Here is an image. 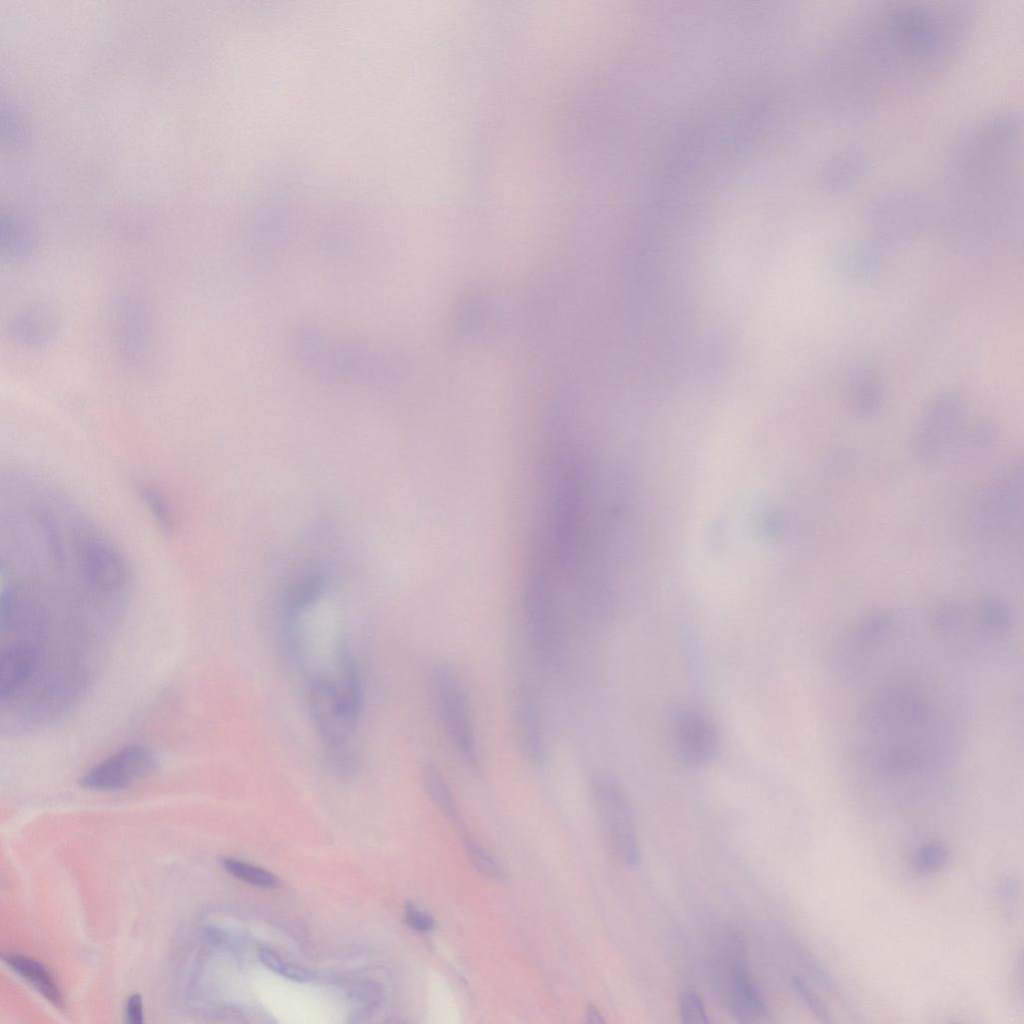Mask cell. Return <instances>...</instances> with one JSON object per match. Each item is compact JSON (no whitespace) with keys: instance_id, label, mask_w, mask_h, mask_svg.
<instances>
[{"instance_id":"cell-20","label":"cell","mask_w":1024,"mask_h":1024,"mask_svg":"<svg viewBox=\"0 0 1024 1024\" xmlns=\"http://www.w3.org/2000/svg\"><path fill=\"white\" fill-rule=\"evenodd\" d=\"M136 491L161 532L165 535L171 534L174 529V517L166 495L157 486L146 481L138 482Z\"/></svg>"},{"instance_id":"cell-3","label":"cell","mask_w":1024,"mask_h":1024,"mask_svg":"<svg viewBox=\"0 0 1024 1024\" xmlns=\"http://www.w3.org/2000/svg\"><path fill=\"white\" fill-rule=\"evenodd\" d=\"M863 757L880 776L930 774L943 764L944 723L915 685L879 690L862 709Z\"/></svg>"},{"instance_id":"cell-4","label":"cell","mask_w":1024,"mask_h":1024,"mask_svg":"<svg viewBox=\"0 0 1024 1024\" xmlns=\"http://www.w3.org/2000/svg\"><path fill=\"white\" fill-rule=\"evenodd\" d=\"M431 690L444 734L465 767L481 771V756L468 694L457 672L446 664L431 673Z\"/></svg>"},{"instance_id":"cell-18","label":"cell","mask_w":1024,"mask_h":1024,"mask_svg":"<svg viewBox=\"0 0 1024 1024\" xmlns=\"http://www.w3.org/2000/svg\"><path fill=\"white\" fill-rule=\"evenodd\" d=\"M38 241L32 227L23 219L8 214L1 221L0 249L13 259H25L37 249Z\"/></svg>"},{"instance_id":"cell-22","label":"cell","mask_w":1024,"mask_h":1024,"mask_svg":"<svg viewBox=\"0 0 1024 1024\" xmlns=\"http://www.w3.org/2000/svg\"><path fill=\"white\" fill-rule=\"evenodd\" d=\"M799 965L805 972L824 989L832 993L842 1004L848 1003L838 983L828 973L822 963L805 947L798 945L793 951ZM849 1004V1003H848Z\"/></svg>"},{"instance_id":"cell-23","label":"cell","mask_w":1024,"mask_h":1024,"mask_svg":"<svg viewBox=\"0 0 1024 1024\" xmlns=\"http://www.w3.org/2000/svg\"><path fill=\"white\" fill-rule=\"evenodd\" d=\"M949 859V851L941 842H928L921 845L915 852L913 864L920 874H934L942 870Z\"/></svg>"},{"instance_id":"cell-30","label":"cell","mask_w":1024,"mask_h":1024,"mask_svg":"<svg viewBox=\"0 0 1024 1024\" xmlns=\"http://www.w3.org/2000/svg\"><path fill=\"white\" fill-rule=\"evenodd\" d=\"M996 897L1006 918L1013 920L1017 911V887L1015 882L1010 878L1000 880L996 886Z\"/></svg>"},{"instance_id":"cell-11","label":"cell","mask_w":1024,"mask_h":1024,"mask_svg":"<svg viewBox=\"0 0 1024 1024\" xmlns=\"http://www.w3.org/2000/svg\"><path fill=\"white\" fill-rule=\"evenodd\" d=\"M523 656H518L514 667L513 710L516 731L521 748L534 765H540L545 755L544 738L538 706L537 691Z\"/></svg>"},{"instance_id":"cell-16","label":"cell","mask_w":1024,"mask_h":1024,"mask_svg":"<svg viewBox=\"0 0 1024 1024\" xmlns=\"http://www.w3.org/2000/svg\"><path fill=\"white\" fill-rule=\"evenodd\" d=\"M2 959L52 1005L63 1008L62 994L51 973L41 962L25 955L8 952L2 954Z\"/></svg>"},{"instance_id":"cell-14","label":"cell","mask_w":1024,"mask_h":1024,"mask_svg":"<svg viewBox=\"0 0 1024 1024\" xmlns=\"http://www.w3.org/2000/svg\"><path fill=\"white\" fill-rule=\"evenodd\" d=\"M60 315L46 302L26 306L10 322L9 334L18 344L41 348L52 342L60 329Z\"/></svg>"},{"instance_id":"cell-27","label":"cell","mask_w":1024,"mask_h":1024,"mask_svg":"<svg viewBox=\"0 0 1024 1024\" xmlns=\"http://www.w3.org/2000/svg\"><path fill=\"white\" fill-rule=\"evenodd\" d=\"M995 433L994 425L989 420L982 419L968 426L957 440L964 448H982L992 442Z\"/></svg>"},{"instance_id":"cell-13","label":"cell","mask_w":1024,"mask_h":1024,"mask_svg":"<svg viewBox=\"0 0 1024 1024\" xmlns=\"http://www.w3.org/2000/svg\"><path fill=\"white\" fill-rule=\"evenodd\" d=\"M721 960L720 985L733 1018L745 1024L766 1021L768 1011L745 965L737 958Z\"/></svg>"},{"instance_id":"cell-33","label":"cell","mask_w":1024,"mask_h":1024,"mask_svg":"<svg viewBox=\"0 0 1024 1024\" xmlns=\"http://www.w3.org/2000/svg\"><path fill=\"white\" fill-rule=\"evenodd\" d=\"M259 956L263 964L272 971L281 974L285 961L273 950L262 947Z\"/></svg>"},{"instance_id":"cell-2","label":"cell","mask_w":1024,"mask_h":1024,"mask_svg":"<svg viewBox=\"0 0 1024 1024\" xmlns=\"http://www.w3.org/2000/svg\"><path fill=\"white\" fill-rule=\"evenodd\" d=\"M539 511L527 558L523 601L593 623L607 619L603 568L605 502L590 459L560 458L542 471Z\"/></svg>"},{"instance_id":"cell-24","label":"cell","mask_w":1024,"mask_h":1024,"mask_svg":"<svg viewBox=\"0 0 1024 1024\" xmlns=\"http://www.w3.org/2000/svg\"><path fill=\"white\" fill-rule=\"evenodd\" d=\"M222 864L230 874L247 883L261 887H270L276 882L275 877L271 873L246 862L233 858H224Z\"/></svg>"},{"instance_id":"cell-26","label":"cell","mask_w":1024,"mask_h":1024,"mask_svg":"<svg viewBox=\"0 0 1024 1024\" xmlns=\"http://www.w3.org/2000/svg\"><path fill=\"white\" fill-rule=\"evenodd\" d=\"M679 1012L682 1022L698 1024L709 1022L703 1000L694 990L687 989L680 993Z\"/></svg>"},{"instance_id":"cell-31","label":"cell","mask_w":1024,"mask_h":1024,"mask_svg":"<svg viewBox=\"0 0 1024 1024\" xmlns=\"http://www.w3.org/2000/svg\"><path fill=\"white\" fill-rule=\"evenodd\" d=\"M404 918L406 923L417 931L426 932L434 927V921L430 915L409 903L405 905Z\"/></svg>"},{"instance_id":"cell-29","label":"cell","mask_w":1024,"mask_h":1024,"mask_svg":"<svg viewBox=\"0 0 1024 1024\" xmlns=\"http://www.w3.org/2000/svg\"><path fill=\"white\" fill-rule=\"evenodd\" d=\"M465 846L473 865L485 876L500 878L501 870L491 856L470 838H465Z\"/></svg>"},{"instance_id":"cell-12","label":"cell","mask_w":1024,"mask_h":1024,"mask_svg":"<svg viewBox=\"0 0 1024 1024\" xmlns=\"http://www.w3.org/2000/svg\"><path fill=\"white\" fill-rule=\"evenodd\" d=\"M672 734L679 758L689 766H702L716 754L719 738L714 723L693 708L678 710L672 719Z\"/></svg>"},{"instance_id":"cell-9","label":"cell","mask_w":1024,"mask_h":1024,"mask_svg":"<svg viewBox=\"0 0 1024 1024\" xmlns=\"http://www.w3.org/2000/svg\"><path fill=\"white\" fill-rule=\"evenodd\" d=\"M157 767V757L149 747L129 744L91 767L80 785L94 791L121 790L152 775Z\"/></svg>"},{"instance_id":"cell-5","label":"cell","mask_w":1024,"mask_h":1024,"mask_svg":"<svg viewBox=\"0 0 1024 1024\" xmlns=\"http://www.w3.org/2000/svg\"><path fill=\"white\" fill-rule=\"evenodd\" d=\"M111 331L120 363L128 370L142 368L151 355L154 314L146 291L128 284L115 295L111 306Z\"/></svg>"},{"instance_id":"cell-35","label":"cell","mask_w":1024,"mask_h":1024,"mask_svg":"<svg viewBox=\"0 0 1024 1024\" xmlns=\"http://www.w3.org/2000/svg\"><path fill=\"white\" fill-rule=\"evenodd\" d=\"M586 1017H587L588 1021L592 1022V1023H603L604 1022L600 1012L593 1005H589L587 1007V1009H586Z\"/></svg>"},{"instance_id":"cell-21","label":"cell","mask_w":1024,"mask_h":1024,"mask_svg":"<svg viewBox=\"0 0 1024 1024\" xmlns=\"http://www.w3.org/2000/svg\"><path fill=\"white\" fill-rule=\"evenodd\" d=\"M424 789L433 803L452 820L459 816L455 797L444 775L434 765H427L422 771Z\"/></svg>"},{"instance_id":"cell-15","label":"cell","mask_w":1024,"mask_h":1024,"mask_svg":"<svg viewBox=\"0 0 1024 1024\" xmlns=\"http://www.w3.org/2000/svg\"><path fill=\"white\" fill-rule=\"evenodd\" d=\"M844 389L848 405L856 416L870 418L878 413L883 402V386L868 364L856 362L849 367Z\"/></svg>"},{"instance_id":"cell-28","label":"cell","mask_w":1024,"mask_h":1024,"mask_svg":"<svg viewBox=\"0 0 1024 1024\" xmlns=\"http://www.w3.org/2000/svg\"><path fill=\"white\" fill-rule=\"evenodd\" d=\"M791 985L796 994L803 1000L813 1014L824 1023H831V1015L827 1006L815 995L799 977H792Z\"/></svg>"},{"instance_id":"cell-10","label":"cell","mask_w":1024,"mask_h":1024,"mask_svg":"<svg viewBox=\"0 0 1024 1024\" xmlns=\"http://www.w3.org/2000/svg\"><path fill=\"white\" fill-rule=\"evenodd\" d=\"M597 809L604 820L616 851L628 865L640 861V849L629 803L619 784L609 775L598 773L592 779Z\"/></svg>"},{"instance_id":"cell-8","label":"cell","mask_w":1024,"mask_h":1024,"mask_svg":"<svg viewBox=\"0 0 1024 1024\" xmlns=\"http://www.w3.org/2000/svg\"><path fill=\"white\" fill-rule=\"evenodd\" d=\"M308 707L325 749L350 744L359 721L344 707L336 681L325 675L311 676L308 681Z\"/></svg>"},{"instance_id":"cell-32","label":"cell","mask_w":1024,"mask_h":1024,"mask_svg":"<svg viewBox=\"0 0 1024 1024\" xmlns=\"http://www.w3.org/2000/svg\"><path fill=\"white\" fill-rule=\"evenodd\" d=\"M127 1020L131 1024L143 1023L142 999L138 994L129 997L126 1005Z\"/></svg>"},{"instance_id":"cell-17","label":"cell","mask_w":1024,"mask_h":1024,"mask_svg":"<svg viewBox=\"0 0 1024 1024\" xmlns=\"http://www.w3.org/2000/svg\"><path fill=\"white\" fill-rule=\"evenodd\" d=\"M884 255L869 239L854 241L840 250L837 264L852 277L870 279L878 273Z\"/></svg>"},{"instance_id":"cell-25","label":"cell","mask_w":1024,"mask_h":1024,"mask_svg":"<svg viewBox=\"0 0 1024 1024\" xmlns=\"http://www.w3.org/2000/svg\"><path fill=\"white\" fill-rule=\"evenodd\" d=\"M328 764L342 778L353 777L359 768V756L350 744L325 749Z\"/></svg>"},{"instance_id":"cell-34","label":"cell","mask_w":1024,"mask_h":1024,"mask_svg":"<svg viewBox=\"0 0 1024 1024\" xmlns=\"http://www.w3.org/2000/svg\"><path fill=\"white\" fill-rule=\"evenodd\" d=\"M281 975L300 982L309 981L312 977L311 973L305 968L288 962L284 963Z\"/></svg>"},{"instance_id":"cell-19","label":"cell","mask_w":1024,"mask_h":1024,"mask_svg":"<svg viewBox=\"0 0 1024 1024\" xmlns=\"http://www.w3.org/2000/svg\"><path fill=\"white\" fill-rule=\"evenodd\" d=\"M981 628L993 637L1006 635L1011 627V612L1008 603L997 594L984 596L977 609Z\"/></svg>"},{"instance_id":"cell-7","label":"cell","mask_w":1024,"mask_h":1024,"mask_svg":"<svg viewBox=\"0 0 1024 1024\" xmlns=\"http://www.w3.org/2000/svg\"><path fill=\"white\" fill-rule=\"evenodd\" d=\"M963 415L961 397L952 391L931 398L917 416L911 431L910 448L920 462L940 456L953 440Z\"/></svg>"},{"instance_id":"cell-6","label":"cell","mask_w":1024,"mask_h":1024,"mask_svg":"<svg viewBox=\"0 0 1024 1024\" xmlns=\"http://www.w3.org/2000/svg\"><path fill=\"white\" fill-rule=\"evenodd\" d=\"M863 222L873 242L885 254L910 244L927 226L925 204L899 194L871 201L863 211Z\"/></svg>"},{"instance_id":"cell-1","label":"cell","mask_w":1024,"mask_h":1024,"mask_svg":"<svg viewBox=\"0 0 1024 1024\" xmlns=\"http://www.w3.org/2000/svg\"><path fill=\"white\" fill-rule=\"evenodd\" d=\"M0 609L52 627L119 617L131 593L127 558L105 530L47 477L0 472Z\"/></svg>"}]
</instances>
